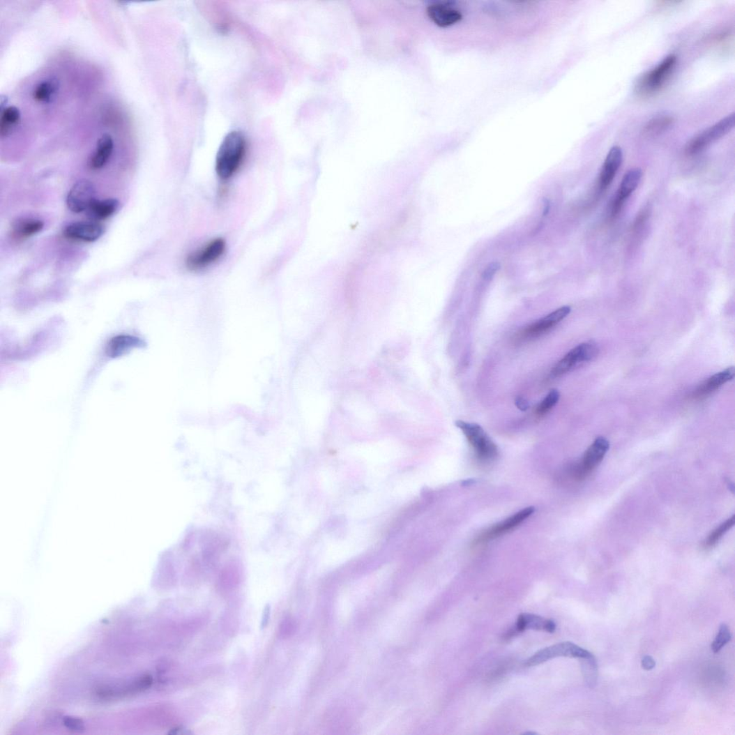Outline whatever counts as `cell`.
Wrapping results in <instances>:
<instances>
[{
	"instance_id": "cell-19",
	"label": "cell",
	"mask_w": 735,
	"mask_h": 735,
	"mask_svg": "<svg viewBox=\"0 0 735 735\" xmlns=\"http://www.w3.org/2000/svg\"><path fill=\"white\" fill-rule=\"evenodd\" d=\"M114 140L109 135H103L97 141L96 149L89 159L90 169L97 170L103 169L111 159L114 152Z\"/></svg>"
},
{
	"instance_id": "cell-32",
	"label": "cell",
	"mask_w": 735,
	"mask_h": 735,
	"mask_svg": "<svg viewBox=\"0 0 735 735\" xmlns=\"http://www.w3.org/2000/svg\"><path fill=\"white\" fill-rule=\"evenodd\" d=\"M642 665L643 669L646 671H650L656 667V662L651 656H646L642 659Z\"/></svg>"
},
{
	"instance_id": "cell-10",
	"label": "cell",
	"mask_w": 735,
	"mask_h": 735,
	"mask_svg": "<svg viewBox=\"0 0 735 735\" xmlns=\"http://www.w3.org/2000/svg\"><path fill=\"white\" fill-rule=\"evenodd\" d=\"M533 512V507L526 508L504 521L489 528L477 537L475 545H481L490 540H493L494 538L515 529L531 517Z\"/></svg>"
},
{
	"instance_id": "cell-26",
	"label": "cell",
	"mask_w": 735,
	"mask_h": 735,
	"mask_svg": "<svg viewBox=\"0 0 735 735\" xmlns=\"http://www.w3.org/2000/svg\"><path fill=\"white\" fill-rule=\"evenodd\" d=\"M58 85L54 81H44L36 86L33 92V99L38 103L50 101L57 91Z\"/></svg>"
},
{
	"instance_id": "cell-1",
	"label": "cell",
	"mask_w": 735,
	"mask_h": 735,
	"mask_svg": "<svg viewBox=\"0 0 735 735\" xmlns=\"http://www.w3.org/2000/svg\"><path fill=\"white\" fill-rule=\"evenodd\" d=\"M248 153V142L238 131L229 133L224 139L215 158V172L220 180L234 177L242 166Z\"/></svg>"
},
{
	"instance_id": "cell-30",
	"label": "cell",
	"mask_w": 735,
	"mask_h": 735,
	"mask_svg": "<svg viewBox=\"0 0 735 735\" xmlns=\"http://www.w3.org/2000/svg\"><path fill=\"white\" fill-rule=\"evenodd\" d=\"M63 725L69 730L75 732H82L85 730V725L84 721L78 718L75 717H65L63 718Z\"/></svg>"
},
{
	"instance_id": "cell-12",
	"label": "cell",
	"mask_w": 735,
	"mask_h": 735,
	"mask_svg": "<svg viewBox=\"0 0 735 735\" xmlns=\"http://www.w3.org/2000/svg\"><path fill=\"white\" fill-rule=\"evenodd\" d=\"M104 232V229L100 224L91 220V222H78L68 225L63 231V235L73 241L91 243L99 240Z\"/></svg>"
},
{
	"instance_id": "cell-4",
	"label": "cell",
	"mask_w": 735,
	"mask_h": 735,
	"mask_svg": "<svg viewBox=\"0 0 735 735\" xmlns=\"http://www.w3.org/2000/svg\"><path fill=\"white\" fill-rule=\"evenodd\" d=\"M734 113H732L699 134L685 146V154L692 156L704 151L710 144L729 134L734 129Z\"/></svg>"
},
{
	"instance_id": "cell-5",
	"label": "cell",
	"mask_w": 735,
	"mask_h": 735,
	"mask_svg": "<svg viewBox=\"0 0 735 735\" xmlns=\"http://www.w3.org/2000/svg\"><path fill=\"white\" fill-rule=\"evenodd\" d=\"M227 243L222 238H216L204 247L190 253L185 259V265L191 271H200L218 262L226 252Z\"/></svg>"
},
{
	"instance_id": "cell-24",
	"label": "cell",
	"mask_w": 735,
	"mask_h": 735,
	"mask_svg": "<svg viewBox=\"0 0 735 735\" xmlns=\"http://www.w3.org/2000/svg\"><path fill=\"white\" fill-rule=\"evenodd\" d=\"M20 112L14 107H8L3 109L0 116V136L8 137L15 129L20 121Z\"/></svg>"
},
{
	"instance_id": "cell-25",
	"label": "cell",
	"mask_w": 735,
	"mask_h": 735,
	"mask_svg": "<svg viewBox=\"0 0 735 735\" xmlns=\"http://www.w3.org/2000/svg\"><path fill=\"white\" fill-rule=\"evenodd\" d=\"M579 659L584 681L588 688L593 689L597 684L598 676L597 660L593 654Z\"/></svg>"
},
{
	"instance_id": "cell-20",
	"label": "cell",
	"mask_w": 735,
	"mask_h": 735,
	"mask_svg": "<svg viewBox=\"0 0 735 735\" xmlns=\"http://www.w3.org/2000/svg\"><path fill=\"white\" fill-rule=\"evenodd\" d=\"M734 377V368L729 367L725 370L719 372L706 379L694 392L693 398L702 399L711 395L722 387L724 384L731 381Z\"/></svg>"
},
{
	"instance_id": "cell-28",
	"label": "cell",
	"mask_w": 735,
	"mask_h": 735,
	"mask_svg": "<svg viewBox=\"0 0 735 735\" xmlns=\"http://www.w3.org/2000/svg\"><path fill=\"white\" fill-rule=\"evenodd\" d=\"M560 394L557 389L552 390L536 408V414L543 416L549 412L559 402Z\"/></svg>"
},
{
	"instance_id": "cell-22",
	"label": "cell",
	"mask_w": 735,
	"mask_h": 735,
	"mask_svg": "<svg viewBox=\"0 0 735 735\" xmlns=\"http://www.w3.org/2000/svg\"><path fill=\"white\" fill-rule=\"evenodd\" d=\"M119 202L116 199H96L87 210V213L93 222H97L113 215L119 209Z\"/></svg>"
},
{
	"instance_id": "cell-29",
	"label": "cell",
	"mask_w": 735,
	"mask_h": 735,
	"mask_svg": "<svg viewBox=\"0 0 735 735\" xmlns=\"http://www.w3.org/2000/svg\"><path fill=\"white\" fill-rule=\"evenodd\" d=\"M732 639V635L728 626L722 623L720 626L719 632L716 637L715 640L712 644V650L716 653H718L727 644H728Z\"/></svg>"
},
{
	"instance_id": "cell-11",
	"label": "cell",
	"mask_w": 735,
	"mask_h": 735,
	"mask_svg": "<svg viewBox=\"0 0 735 735\" xmlns=\"http://www.w3.org/2000/svg\"><path fill=\"white\" fill-rule=\"evenodd\" d=\"M202 559L206 565L214 567L220 554L228 548L227 538L214 531H206L202 537Z\"/></svg>"
},
{
	"instance_id": "cell-21",
	"label": "cell",
	"mask_w": 735,
	"mask_h": 735,
	"mask_svg": "<svg viewBox=\"0 0 735 735\" xmlns=\"http://www.w3.org/2000/svg\"><path fill=\"white\" fill-rule=\"evenodd\" d=\"M44 228V223L41 220L24 218H20L12 225V236L17 240L29 238L39 234Z\"/></svg>"
},
{
	"instance_id": "cell-3",
	"label": "cell",
	"mask_w": 735,
	"mask_h": 735,
	"mask_svg": "<svg viewBox=\"0 0 735 735\" xmlns=\"http://www.w3.org/2000/svg\"><path fill=\"white\" fill-rule=\"evenodd\" d=\"M456 426L467 437L480 460L487 462L497 458L498 447L479 425L459 420Z\"/></svg>"
},
{
	"instance_id": "cell-23",
	"label": "cell",
	"mask_w": 735,
	"mask_h": 735,
	"mask_svg": "<svg viewBox=\"0 0 735 735\" xmlns=\"http://www.w3.org/2000/svg\"><path fill=\"white\" fill-rule=\"evenodd\" d=\"M674 123V118L668 114L658 115L650 119L644 128V135L656 137L665 133Z\"/></svg>"
},
{
	"instance_id": "cell-17",
	"label": "cell",
	"mask_w": 735,
	"mask_h": 735,
	"mask_svg": "<svg viewBox=\"0 0 735 735\" xmlns=\"http://www.w3.org/2000/svg\"><path fill=\"white\" fill-rule=\"evenodd\" d=\"M143 347L144 342L140 338L130 335H119L109 341L106 354L109 358H116Z\"/></svg>"
},
{
	"instance_id": "cell-31",
	"label": "cell",
	"mask_w": 735,
	"mask_h": 735,
	"mask_svg": "<svg viewBox=\"0 0 735 735\" xmlns=\"http://www.w3.org/2000/svg\"><path fill=\"white\" fill-rule=\"evenodd\" d=\"M501 265L499 263L494 262L492 264H490L485 269V271L483 275V279L485 280H492L496 275V273L499 271Z\"/></svg>"
},
{
	"instance_id": "cell-35",
	"label": "cell",
	"mask_w": 735,
	"mask_h": 735,
	"mask_svg": "<svg viewBox=\"0 0 735 735\" xmlns=\"http://www.w3.org/2000/svg\"><path fill=\"white\" fill-rule=\"evenodd\" d=\"M269 616H271V607L269 605H266L264 612V615L262 621V627L264 628L268 623Z\"/></svg>"
},
{
	"instance_id": "cell-13",
	"label": "cell",
	"mask_w": 735,
	"mask_h": 735,
	"mask_svg": "<svg viewBox=\"0 0 735 735\" xmlns=\"http://www.w3.org/2000/svg\"><path fill=\"white\" fill-rule=\"evenodd\" d=\"M429 19L439 28H448L462 19L460 10L443 3H434L427 8Z\"/></svg>"
},
{
	"instance_id": "cell-27",
	"label": "cell",
	"mask_w": 735,
	"mask_h": 735,
	"mask_svg": "<svg viewBox=\"0 0 735 735\" xmlns=\"http://www.w3.org/2000/svg\"><path fill=\"white\" fill-rule=\"evenodd\" d=\"M734 522L735 519L734 516H733L714 530L713 532L706 538V540L703 544L704 549L707 550L715 547L722 540V536L734 526Z\"/></svg>"
},
{
	"instance_id": "cell-6",
	"label": "cell",
	"mask_w": 735,
	"mask_h": 735,
	"mask_svg": "<svg viewBox=\"0 0 735 735\" xmlns=\"http://www.w3.org/2000/svg\"><path fill=\"white\" fill-rule=\"evenodd\" d=\"M599 349L593 341L584 342L560 360L553 368L552 375L559 377L567 374L582 363L589 362L596 358Z\"/></svg>"
},
{
	"instance_id": "cell-33",
	"label": "cell",
	"mask_w": 735,
	"mask_h": 735,
	"mask_svg": "<svg viewBox=\"0 0 735 735\" xmlns=\"http://www.w3.org/2000/svg\"><path fill=\"white\" fill-rule=\"evenodd\" d=\"M648 210L649 209L644 210V211H642L640 213V215L638 217H637V219L635 220V224H634V228L635 229L639 228L648 219L649 215V213Z\"/></svg>"
},
{
	"instance_id": "cell-7",
	"label": "cell",
	"mask_w": 735,
	"mask_h": 735,
	"mask_svg": "<svg viewBox=\"0 0 735 735\" xmlns=\"http://www.w3.org/2000/svg\"><path fill=\"white\" fill-rule=\"evenodd\" d=\"M609 444L605 437L597 438L585 452L574 469V477L579 480L589 476L599 465L608 451Z\"/></svg>"
},
{
	"instance_id": "cell-18",
	"label": "cell",
	"mask_w": 735,
	"mask_h": 735,
	"mask_svg": "<svg viewBox=\"0 0 735 735\" xmlns=\"http://www.w3.org/2000/svg\"><path fill=\"white\" fill-rule=\"evenodd\" d=\"M623 162V151L620 146H615L609 151L605 160L600 176V186L605 190L614 181Z\"/></svg>"
},
{
	"instance_id": "cell-16",
	"label": "cell",
	"mask_w": 735,
	"mask_h": 735,
	"mask_svg": "<svg viewBox=\"0 0 735 735\" xmlns=\"http://www.w3.org/2000/svg\"><path fill=\"white\" fill-rule=\"evenodd\" d=\"M528 629L554 632L556 630V624L552 620H547L536 615L521 614L517 620L516 627L506 634V638L507 639L512 638L513 636H515L517 634Z\"/></svg>"
},
{
	"instance_id": "cell-9",
	"label": "cell",
	"mask_w": 735,
	"mask_h": 735,
	"mask_svg": "<svg viewBox=\"0 0 735 735\" xmlns=\"http://www.w3.org/2000/svg\"><path fill=\"white\" fill-rule=\"evenodd\" d=\"M95 195V186L90 181H79L72 186L68 193L67 206L71 212L75 213L87 211L96 200Z\"/></svg>"
},
{
	"instance_id": "cell-8",
	"label": "cell",
	"mask_w": 735,
	"mask_h": 735,
	"mask_svg": "<svg viewBox=\"0 0 735 735\" xmlns=\"http://www.w3.org/2000/svg\"><path fill=\"white\" fill-rule=\"evenodd\" d=\"M592 653L570 642H563L544 649L529 658L525 664L526 667H534L546 662L557 657H570L582 658Z\"/></svg>"
},
{
	"instance_id": "cell-15",
	"label": "cell",
	"mask_w": 735,
	"mask_h": 735,
	"mask_svg": "<svg viewBox=\"0 0 735 735\" xmlns=\"http://www.w3.org/2000/svg\"><path fill=\"white\" fill-rule=\"evenodd\" d=\"M570 312L571 308L569 306H563L557 309L527 327L523 333L524 337L534 338L547 333L565 319Z\"/></svg>"
},
{
	"instance_id": "cell-34",
	"label": "cell",
	"mask_w": 735,
	"mask_h": 735,
	"mask_svg": "<svg viewBox=\"0 0 735 735\" xmlns=\"http://www.w3.org/2000/svg\"><path fill=\"white\" fill-rule=\"evenodd\" d=\"M515 404L517 408L522 411H526L529 408V402L522 397L516 399Z\"/></svg>"
},
{
	"instance_id": "cell-2",
	"label": "cell",
	"mask_w": 735,
	"mask_h": 735,
	"mask_svg": "<svg viewBox=\"0 0 735 735\" xmlns=\"http://www.w3.org/2000/svg\"><path fill=\"white\" fill-rule=\"evenodd\" d=\"M677 62L674 54L667 56L655 68L644 73L635 86V92L642 96H650L664 87L670 78Z\"/></svg>"
},
{
	"instance_id": "cell-14",
	"label": "cell",
	"mask_w": 735,
	"mask_h": 735,
	"mask_svg": "<svg viewBox=\"0 0 735 735\" xmlns=\"http://www.w3.org/2000/svg\"><path fill=\"white\" fill-rule=\"evenodd\" d=\"M642 177V170L640 168L632 169L624 176L616 197L614 204H612V216L616 217L620 213L626 201L638 187Z\"/></svg>"
}]
</instances>
